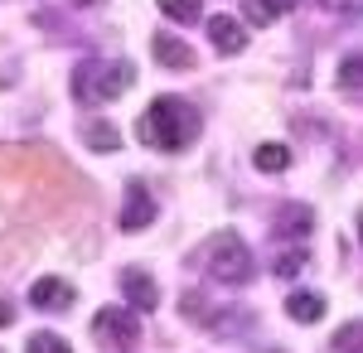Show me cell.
<instances>
[{
    "label": "cell",
    "mask_w": 363,
    "mask_h": 353,
    "mask_svg": "<svg viewBox=\"0 0 363 353\" xmlns=\"http://www.w3.org/2000/svg\"><path fill=\"white\" fill-rule=\"evenodd\" d=\"M199 131H203V116H199L184 97H155L145 116H140V140L150 145V150H184V145H194Z\"/></svg>",
    "instance_id": "6da1fadb"
},
{
    "label": "cell",
    "mask_w": 363,
    "mask_h": 353,
    "mask_svg": "<svg viewBox=\"0 0 363 353\" xmlns=\"http://www.w3.org/2000/svg\"><path fill=\"white\" fill-rule=\"evenodd\" d=\"M136 63L131 58H87L73 73V97L78 102H112L121 92H131Z\"/></svg>",
    "instance_id": "7a4b0ae2"
},
{
    "label": "cell",
    "mask_w": 363,
    "mask_h": 353,
    "mask_svg": "<svg viewBox=\"0 0 363 353\" xmlns=\"http://www.w3.org/2000/svg\"><path fill=\"white\" fill-rule=\"evenodd\" d=\"M203 267L213 281H223V286H247L252 271H257V262H252V252L242 247V237H233V232H218L208 252H203Z\"/></svg>",
    "instance_id": "3957f363"
},
{
    "label": "cell",
    "mask_w": 363,
    "mask_h": 353,
    "mask_svg": "<svg viewBox=\"0 0 363 353\" xmlns=\"http://www.w3.org/2000/svg\"><path fill=\"white\" fill-rule=\"evenodd\" d=\"M92 339L107 353H126V349L140 344V320L131 310H121V305H102V310L92 315Z\"/></svg>",
    "instance_id": "277c9868"
},
{
    "label": "cell",
    "mask_w": 363,
    "mask_h": 353,
    "mask_svg": "<svg viewBox=\"0 0 363 353\" xmlns=\"http://www.w3.org/2000/svg\"><path fill=\"white\" fill-rule=\"evenodd\" d=\"M155 198H150V189L140 184V179H131L126 184V203H121V232H140V228H150L155 223Z\"/></svg>",
    "instance_id": "5b68a950"
},
{
    "label": "cell",
    "mask_w": 363,
    "mask_h": 353,
    "mask_svg": "<svg viewBox=\"0 0 363 353\" xmlns=\"http://www.w3.org/2000/svg\"><path fill=\"white\" fill-rule=\"evenodd\" d=\"M121 281V296H126V310H140V315H150L155 305H160V291H155V281L140 271V267H126V271L116 276Z\"/></svg>",
    "instance_id": "8992f818"
},
{
    "label": "cell",
    "mask_w": 363,
    "mask_h": 353,
    "mask_svg": "<svg viewBox=\"0 0 363 353\" xmlns=\"http://www.w3.org/2000/svg\"><path fill=\"white\" fill-rule=\"evenodd\" d=\"M29 305L34 310H68L73 305V286L63 276H44V281L29 286Z\"/></svg>",
    "instance_id": "52a82bcc"
},
{
    "label": "cell",
    "mask_w": 363,
    "mask_h": 353,
    "mask_svg": "<svg viewBox=\"0 0 363 353\" xmlns=\"http://www.w3.org/2000/svg\"><path fill=\"white\" fill-rule=\"evenodd\" d=\"M150 54H155V63H160V68H174V73L194 68V49H189L184 39H174V34H155Z\"/></svg>",
    "instance_id": "ba28073f"
},
{
    "label": "cell",
    "mask_w": 363,
    "mask_h": 353,
    "mask_svg": "<svg viewBox=\"0 0 363 353\" xmlns=\"http://www.w3.org/2000/svg\"><path fill=\"white\" fill-rule=\"evenodd\" d=\"M208 39H213L218 54H238L247 44V29H242V20H233V15H213L208 20Z\"/></svg>",
    "instance_id": "9c48e42d"
},
{
    "label": "cell",
    "mask_w": 363,
    "mask_h": 353,
    "mask_svg": "<svg viewBox=\"0 0 363 353\" xmlns=\"http://www.w3.org/2000/svg\"><path fill=\"white\" fill-rule=\"evenodd\" d=\"M315 232V208L310 203H291V208H281L277 218V237H291V242H301Z\"/></svg>",
    "instance_id": "30bf717a"
},
{
    "label": "cell",
    "mask_w": 363,
    "mask_h": 353,
    "mask_svg": "<svg viewBox=\"0 0 363 353\" xmlns=\"http://www.w3.org/2000/svg\"><path fill=\"white\" fill-rule=\"evenodd\" d=\"M286 315H291L296 325H315V320L325 315V296H315V291H296V296L286 300Z\"/></svg>",
    "instance_id": "8fae6325"
},
{
    "label": "cell",
    "mask_w": 363,
    "mask_h": 353,
    "mask_svg": "<svg viewBox=\"0 0 363 353\" xmlns=\"http://www.w3.org/2000/svg\"><path fill=\"white\" fill-rule=\"evenodd\" d=\"M83 140H87V150H121V131L112 121H102V116H92L83 126Z\"/></svg>",
    "instance_id": "7c38bea8"
},
{
    "label": "cell",
    "mask_w": 363,
    "mask_h": 353,
    "mask_svg": "<svg viewBox=\"0 0 363 353\" xmlns=\"http://www.w3.org/2000/svg\"><path fill=\"white\" fill-rule=\"evenodd\" d=\"M252 164H257L262 174H281V169H291V150L277 145V140H267V145L252 150Z\"/></svg>",
    "instance_id": "4fadbf2b"
},
{
    "label": "cell",
    "mask_w": 363,
    "mask_h": 353,
    "mask_svg": "<svg viewBox=\"0 0 363 353\" xmlns=\"http://www.w3.org/2000/svg\"><path fill=\"white\" fill-rule=\"evenodd\" d=\"M160 10H165V20H174V25L203 20V0H160Z\"/></svg>",
    "instance_id": "5bb4252c"
},
{
    "label": "cell",
    "mask_w": 363,
    "mask_h": 353,
    "mask_svg": "<svg viewBox=\"0 0 363 353\" xmlns=\"http://www.w3.org/2000/svg\"><path fill=\"white\" fill-rule=\"evenodd\" d=\"M25 353H73V349H68V339H63V334H49V329H39V334H29Z\"/></svg>",
    "instance_id": "9a60e30c"
},
{
    "label": "cell",
    "mask_w": 363,
    "mask_h": 353,
    "mask_svg": "<svg viewBox=\"0 0 363 353\" xmlns=\"http://www.w3.org/2000/svg\"><path fill=\"white\" fill-rule=\"evenodd\" d=\"M306 247H296V252H277V276H296V271H306Z\"/></svg>",
    "instance_id": "2e32d148"
},
{
    "label": "cell",
    "mask_w": 363,
    "mask_h": 353,
    "mask_svg": "<svg viewBox=\"0 0 363 353\" xmlns=\"http://www.w3.org/2000/svg\"><path fill=\"white\" fill-rule=\"evenodd\" d=\"M359 78H363V58L349 54L344 63H339V87H344V92H354V87H359Z\"/></svg>",
    "instance_id": "e0dca14e"
},
{
    "label": "cell",
    "mask_w": 363,
    "mask_h": 353,
    "mask_svg": "<svg viewBox=\"0 0 363 353\" xmlns=\"http://www.w3.org/2000/svg\"><path fill=\"white\" fill-rule=\"evenodd\" d=\"M354 344H359V325H344V329L335 334V353H349Z\"/></svg>",
    "instance_id": "ac0fdd59"
},
{
    "label": "cell",
    "mask_w": 363,
    "mask_h": 353,
    "mask_svg": "<svg viewBox=\"0 0 363 353\" xmlns=\"http://www.w3.org/2000/svg\"><path fill=\"white\" fill-rule=\"evenodd\" d=\"M262 10L277 20V15H291V10H296V0H262Z\"/></svg>",
    "instance_id": "d6986e66"
},
{
    "label": "cell",
    "mask_w": 363,
    "mask_h": 353,
    "mask_svg": "<svg viewBox=\"0 0 363 353\" xmlns=\"http://www.w3.org/2000/svg\"><path fill=\"white\" fill-rule=\"evenodd\" d=\"M247 20L252 25H272V15L262 10V0H247Z\"/></svg>",
    "instance_id": "ffe728a7"
},
{
    "label": "cell",
    "mask_w": 363,
    "mask_h": 353,
    "mask_svg": "<svg viewBox=\"0 0 363 353\" xmlns=\"http://www.w3.org/2000/svg\"><path fill=\"white\" fill-rule=\"evenodd\" d=\"M325 5H330V10H335V15H349V10H354V5H359V0H325Z\"/></svg>",
    "instance_id": "44dd1931"
},
{
    "label": "cell",
    "mask_w": 363,
    "mask_h": 353,
    "mask_svg": "<svg viewBox=\"0 0 363 353\" xmlns=\"http://www.w3.org/2000/svg\"><path fill=\"white\" fill-rule=\"evenodd\" d=\"M10 320H15V310H10V305H5V300H0V329L10 325Z\"/></svg>",
    "instance_id": "7402d4cb"
},
{
    "label": "cell",
    "mask_w": 363,
    "mask_h": 353,
    "mask_svg": "<svg viewBox=\"0 0 363 353\" xmlns=\"http://www.w3.org/2000/svg\"><path fill=\"white\" fill-rule=\"evenodd\" d=\"M73 10H92V5H107V0H68Z\"/></svg>",
    "instance_id": "603a6c76"
}]
</instances>
